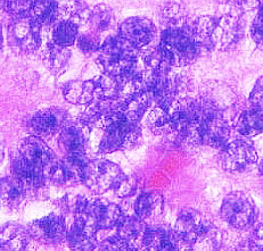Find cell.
Wrapping results in <instances>:
<instances>
[{"instance_id":"cell-1","label":"cell","mask_w":263,"mask_h":251,"mask_svg":"<svg viewBox=\"0 0 263 251\" xmlns=\"http://www.w3.org/2000/svg\"><path fill=\"white\" fill-rule=\"evenodd\" d=\"M159 48L167 64L179 67L195 60L199 46L193 26L185 23L167 26L162 34Z\"/></svg>"},{"instance_id":"cell-2","label":"cell","mask_w":263,"mask_h":251,"mask_svg":"<svg viewBox=\"0 0 263 251\" xmlns=\"http://www.w3.org/2000/svg\"><path fill=\"white\" fill-rule=\"evenodd\" d=\"M101 122L103 139L99 150L102 153H113L121 149H130L138 143L140 139L138 122L129 117L123 109L104 115Z\"/></svg>"},{"instance_id":"cell-3","label":"cell","mask_w":263,"mask_h":251,"mask_svg":"<svg viewBox=\"0 0 263 251\" xmlns=\"http://www.w3.org/2000/svg\"><path fill=\"white\" fill-rule=\"evenodd\" d=\"M122 36L108 38L98 49V60L104 71L113 76H121L134 70L138 61V51Z\"/></svg>"},{"instance_id":"cell-4","label":"cell","mask_w":263,"mask_h":251,"mask_svg":"<svg viewBox=\"0 0 263 251\" xmlns=\"http://www.w3.org/2000/svg\"><path fill=\"white\" fill-rule=\"evenodd\" d=\"M176 232L181 241L194 247L205 245L213 249L218 245L219 238L217 228L205 219L202 214L194 209H185L176 223Z\"/></svg>"},{"instance_id":"cell-5","label":"cell","mask_w":263,"mask_h":251,"mask_svg":"<svg viewBox=\"0 0 263 251\" xmlns=\"http://www.w3.org/2000/svg\"><path fill=\"white\" fill-rule=\"evenodd\" d=\"M124 174L112 161L105 159L89 160L83 174V183L92 192L103 193L114 189Z\"/></svg>"},{"instance_id":"cell-6","label":"cell","mask_w":263,"mask_h":251,"mask_svg":"<svg viewBox=\"0 0 263 251\" xmlns=\"http://www.w3.org/2000/svg\"><path fill=\"white\" fill-rule=\"evenodd\" d=\"M221 217L235 228L249 227L255 218L254 203L243 192L230 193L221 206Z\"/></svg>"},{"instance_id":"cell-7","label":"cell","mask_w":263,"mask_h":251,"mask_svg":"<svg viewBox=\"0 0 263 251\" xmlns=\"http://www.w3.org/2000/svg\"><path fill=\"white\" fill-rule=\"evenodd\" d=\"M41 24L33 16H20L10 24L9 43L21 52H32L41 44Z\"/></svg>"},{"instance_id":"cell-8","label":"cell","mask_w":263,"mask_h":251,"mask_svg":"<svg viewBox=\"0 0 263 251\" xmlns=\"http://www.w3.org/2000/svg\"><path fill=\"white\" fill-rule=\"evenodd\" d=\"M98 224L92 214L86 208L78 209L76 222L68 233V243L76 250H92L96 247Z\"/></svg>"},{"instance_id":"cell-9","label":"cell","mask_w":263,"mask_h":251,"mask_svg":"<svg viewBox=\"0 0 263 251\" xmlns=\"http://www.w3.org/2000/svg\"><path fill=\"white\" fill-rule=\"evenodd\" d=\"M85 153L67 154L64 159L57 161L49 174V179L59 185H74L83 182V174L88 164Z\"/></svg>"},{"instance_id":"cell-10","label":"cell","mask_w":263,"mask_h":251,"mask_svg":"<svg viewBox=\"0 0 263 251\" xmlns=\"http://www.w3.org/2000/svg\"><path fill=\"white\" fill-rule=\"evenodd\" d=\"M257 160L256 151L246 141H235L222 149L220 164L229 172H243Z\"/></svg>"},{"instance_id":"cell-11","label":"cell","mask_w":263,"mask_h":251,"mask_svg":"<svg viewBox=\"0 0 263 251\" xmlns=\"http://www.w3.org/2000/svg\"><path fill=\"white\" fill-rule=\"evenodd\" d=\"M230 129L219 109L215 107L205 117L201 127V141L209 147L223 149L228 143Z\"/></svg>"},{"instance_id":"cell-12","label":"cell","mask_w":263,"mask_h":251,"mask_svg":"<svg viewBox=\"0 0 263 251\" xmlns=\"http://www.w3.org/2000/svg\"><path fill=\"white\" fill-rule=\"evenodd\" d=\"M241 34L240 24L234 15H224L215 18L210 40V48L227 50L233 48L239 40Z\"/></svg>"},{"instance_id":"cell-13","label":"cell","mask_w":263,"mask_h":251,"mask_svg":"<svg viewBox=\"0 0 263 251\" xmlns=\"http://www.w3.org/2000/svg\"><path fill=\"white\" fill-rule=\"evenodd\" d=\"M29 232L31 237L46 244L62 242L66 238L64 218L56 214H50L47 217L31 223Z\"/></svg>"},{"instance_id":"cell-14","label":"cell","mask_w":263,"mask_h":251,"mask_svg":"<svg viewBox=\"0 0 263 251\" xmlns=\"http://www.w3.org/2000/svg\"><path fill=\"white\" fill-rule=\"evenodd\" d=\"M81 208H86L92 214V216L98 224V227L102 229L117 226L120 224L121 219H122L121 209L115 203L107 200L88 201L85 198H79L76 212Z\"/></svg>"},{"instance_id":"cell-15","label":"cell","mask_w":263,"mask_h":251,"mask_svg":"<svg viewBox=\"0 0 263 251\" xmlns=\"http://www.w3.org/2000/svg\"><path fill=\"white\" fill-rule=\"evenodd\" d=\"M120 36L136 48H144L153 40L155 26L152 20L143 17H131L120 25Z\"/></svg>"},{"instance_id":"cell-16","label":"cell","mask_w":263,"mask_h":251,"mask_svg":"<svg viewBox=\"0 0 263 251\" xmlns=\"http://www.w3.org/2000/svg\"><path fill=\"white\" fill-rule=\"evenodd\" d=\"M20 154L24 156L25 158H28L29 160L34 161V163L44 166L47 176H49L50 172L57 164L55 156L49 149L48 145H47L43 140L36 137L26 138L23 142L21 143Z\"/></svg>"},{"instance_id":"cell-17","label":"cell","mask_w":263,"mask_h":251,"mask_svg":"<svg viewBox=\"0 0 263 251\" xmlns=\"http://www.w3.org/2000/svg\"><path fill=\"white\" fill-rule=\"evenodd\" d=\"M65 114L60 109L48 108L36 113L30 122V128L38 137H51L64 129Z\"/></svg>"},{"instance_id":"cell-18","label":"cell","mask_w":263,"mask_h":251,"mask_svg":"<svg viewBox=\"0 0 263 251\" xmlns=\"http://www.w3.org/2000/svg\"><path fill=\"white\" fill-rule=\"evenodd\" d=\"M14 175L23 183L26 189H36L44 184L46 171L44 166L31 161L20 154L13 160Z\"/></svg>"},{"instance_id":"cell-19","label":"cell","mask_w":263,"mask_h":251,"mask_svg":"<svg viewBox=\"0 0 263 251\" xmlns=\"http://www.w3.org/2000/svg\"><path fill=\"white\" fill-rule=\"evenodd\" d=\"M181 239L178 233L164 226L147 227L144 237V245L148 250L171 251L178 250Z\"/></svg>"},{"instance_id":"cell-20","label":"cell","mask_w":263,"mask_h":251,"mask_svg":"<svg viewBox=\"0 0 263 251\" xmlns=\"http://www.w3.org/2000/svg\"><path fill=\"white\" fill-rule=\"evenodd\" d=\"M144 219L138 217H128L119 224L118 237L127 245L128 250L139 249L144 245V237L146 232Z\"/></svg>"},{"instance_id":"cell-21","label":"cell","mask_w":263,"mask_h":251,"mask_svg":"<svg viewBox=\"0 0 263 251\" xmlns=\"http://www.w3.org/2000/svg\"><path fill=\"white\" fill-rule=\"evenodd\" d=\"M88 137L87 125L80 122L79 125H71L63 129L60 135V142L67 154L85 153Z\"/></svg>"},{"instance_id":"cell-22","label":"cell","mask_w":263,"mask_h":251,"mask_svg":"<svg viewBox=\"0 0 263 251\" xmlns=\"http://www.w3.org/2000/svg\"><path fill=\"white\" fill-rule=\"evenodd\" d=\"M29 231L16 223L6 224L0 234L2 250H23L28 244Z\"/></svg>"},{"instance_id":"cell-23","label":"cell","mask_w":263,"mask_h":251,"mask_svg":"<svg viewBox=\"0 0 263 251\" xmlns=\"http://www.w3.org/2000/svg\"><path fill=\"white\" fill-rule=\"evenodd\" d=\"M137 216L141 219H152L163 212V197L159 192H146L140 195L135 203Z\"/></svg>"},{"instance_id":"cell-24","label":"cell","mask_w":263,"mask_h":251,"mask_svg":"<svg viewBox=\"0 0 263 251\" xmlns=\"http://www.w3.org/2000/svg\"><path fill=\"white\" fill-rule=\"evenodd\" d=\"M96 95V83L95 81H74L65 87V99L71 103L85 104L91 102Z\"/></svg>"},{"instance_id":"cell-25","label":"cell","mask_w":263,"mask_h":251,"mask_svg":"<svg viewBox=\"0 0 263 251\" xmlns=\"http://www.w3.org/2000/svg\"><path fill=\"white\" fill-rule=\"evenodd\" d=\"M237 131L244 137H254L263 132V109L252 107L240 115Z\"/></svg>"},{"instance_id":"cell-26","label":"cell","mask_w":263,"mask_h":251,"mask_svg":"<svg viewBox=\"0 0 263 251\" xmlns=\"http://www.w3.org/2000/svg\"><path fill=\"white\" fill-rule=\"evenodd\" d=\"M28 190L16 176L2 179V200L6 206L17 207L21 205Z\"/></svg>"},{"instance_id":"cell-27","label":"cell","mask_w":263,"mask_h":251,"mask_svg":"<svg viewBox=\"0 0 263 251\" xmlns=\"http://www.w3.org/2000/svg\"><path fill=\"white\" fill-rule=\"evenodd\" d=\"M147 127L155 134H170L171 133V119L169 108L162 107L160 104L151 109L147 114Z\"/></svg>"},{"instance_id":"cell-28","label":"cell","mask_w":263,"mask_h":251,"mask_svg":"<svg viewBox=\"0 0 263 251\" xmlns=\"http://www.w3.org/2000/svg\"><path fill=\"white\" fill-rule=\"evenodd\" d=\"M32 12L41 25H51L59 20L60 9L56 0H34Z\"/></svg>"},{"instance_id":"cell-29","label":"cell","mask_w":263,"mask_h":251,"mask_svg":"<svg viewBox=\"0 0 263 251\" xmlns=\"http://www.w3.org/2000/svg\"><path fill=\"white\" fill-rule=\"evenodd\" d=\"M89 15L90 12L88 13V7L85 3L80 0H71L60 9L59 20H70L80 25L86 17L89 19Z\"/></svg>"},{"instance_id":"cell-30","label":"cell","mask_w":263,"mask_h":251,"mask_svg":"<svg viewBox=\"0 0 263 251\" xmlns=\"http://www.w3.org/2000/svg\"><path fill=\"white\" fill-rule=\"evenodd\" d=\"M78 28L79 25L70 20H59L52 31V40L63 47L71 46L78 38Z\"/></svg>"},{"instance_id":"cell-31","label":"cell","mask_w":263,"mask_h":251,"mask_svg":"<svg viewBox=\"0 0 263 251\" xmlns=\"http://www.w3.org/2000/svg\"><path fill=\"white\" fill-rule=\"evenodd\" d=\"M68 58H70V51L66 49V47L60 46L55 43L49 45L46 55V64L51 72L59 73L64 70Z\"/></svg>"},{"instance_id":"cell-32","label":"cell","mask_w":263,"mask_h":251,"mask_svg":"<svg viewBox=\"0 0 263 251\" xmlns=\"http://www.w3.org/2000/svg\"><path fill=\"white\" fill-rule=\"evenodd\" d=\"M114 19L113 10L107 5H97L89 15V23L96 32H103V31L109 29Z\"/></svg>"},{"instance_id":"cell-33","label":"cell","mask_w":263,"mask_h":251,"mask_svg":"<svg viewBox=\"0 0 263 251\" xmlns=\"http://www.w3.org/2000/svg\"><path fill=\"white\" fill-rule=\"evenodd\" d=\"M96 83V95L104 99V100H109V99H115L119 96V77L113 76L110 74H105L98 78Z\"/></svg>"},{"instance_id":"cell-34","label":"cell","mask_w":263,"mask_h":251,"mask_svg":"<svg viewBox=\"0 0 263 251\" xmlns=\"http://www.w3.org/2000/svg\"><path fill=\"white\" fill-rule=\"evenodd\" d=\"M33 0H4V6L15 17L25 16L33 7Z\"/></svg>"},{"instance_id":"cell-35","label":"cell","mask_w":263,"mask_h":251,"mask_svg":"<svg viewBox=\"0 0 263 251\" xmlns=\"http://www.w3.org/2000/svg\"><path fill=\"white\" fill-rule=\"evenodd\" d=\"M162 14H163V19H164V22L169 26L180 25V24L186 23L185 13H183L181 7L177 4L167 5V6L164 8V10L162 12Z\"/></svg>"},{"instance_id":"cell-36","label":"cell","mask_w":263,"mask_h":251,"mask_svg":"<svg viewBox=\"0 0 263 251\" xmlns=\"http://www.w3.org/2000/svg\"><path fill=\"white\" fill-rule=\"evenodd\" d=\"M251 32L256 45L263 49V6L260 8L255 19L253 20Z\"/></svg>"},{"instance_id":"cell-37","label":"cell","mask_w":263,"mask_h":251,"mask_svg":"<svg viewBox=\"0 0 263 251\" xmlns=\"http://www.w3.org/2000/svg\"><path fill=\"white\" fill-rule=\"evenodd\" d=\"M79 48H80L83 52H87V54H91V52L98 50L101 47H99V41L96 35L93 34H86L82 35L78 41Z\"/></svg>"},{"instance_id":"cell-38","label":"cell","mask_w":263,"mask_h":251,"mask_svg":"<svg viewBox=\"0 0 263 251\" xmlns=\"http://www.w3.org/2000/svg\"><path fill=\"white\" fill-rule=\"evenodd\" d=\"M250 102L252 107L263 109V76L256 81L253 90L251 92Z\"/></svg>"},{"instance_id":"cell-39","label":"cell","mask_w":263,"mask_h":251,"mask_svg":"<svg viewBox=\"0 0 263 251\" xmlns=\"http://www.w3.org/2000/svg\"><path fill=\"white\" fill-rule=\"evenodd\" d=\"M134 186H135V184H134L133 180L123 176L122 179L119 181L118 184L115 185L113 190L115 191V193H117V196L125 197V196H128L131 191H133Z\"/></svg>"},{"instance_id":"cell-40","label":"cell","mask_w":263,"mask_h":251,"mask_svg":"<svg viewBox=\"0 0 263 251\" xmlns=\"http://www.w3.org/2000/svg\"><path fill=\"white\" fill-rule=\"evenodd\" d=\"M103 250H128L127 245L121 240L119 237L115 238H108L107 240L102 243Z\"/></svg>"},{"instance_id":"cell-41","label":"cell","mask_w":263,"mask_h":251,"mask_svg":"<svg viewBox=\"0 0 263 251\" xmlns=\"http://www.w3.org/2000/svg\"><path fill=\"white\" fill-rule=\"evenodd\" d=\"M251 247L254 250H263V225H259L251 238Z\"/></svg>"},{"instance_id":"cell-42","label":"cell","mask_w":263,"mask_h":251,"mask_svg":"<svg viewBox=\"0 0 263 251\" xmlns=\"http://www.w3.org/2000/svg\"><path fill=\"white\" fill-rule=\"evenodd\" d=\"M259 171H260V173H261V175H263V160L261 161V164H260V167H259Z\"/></svg>"}]
</instances>
